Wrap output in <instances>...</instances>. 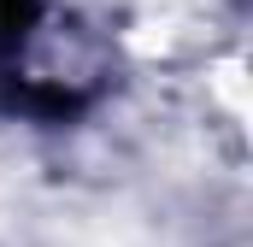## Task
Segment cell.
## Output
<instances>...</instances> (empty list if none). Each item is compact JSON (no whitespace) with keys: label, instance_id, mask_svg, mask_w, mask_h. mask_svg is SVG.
Wrapping results in <instances>:
<instances>
[{"label":"cell","instance_id":"obj_1","mask_svg":"<svg viewBox=\"0 0 253 247\" xmlns=\"http://www.w3.org/2000/svg\"><path fill=\"white\" fill-rule=\"evenodd\" d=\"M47 24H53L47 0H0V106L12 118L30 94L36 53L47 47Z\"/></svg>","mask_w":253,"mask_h":247}]
</instances>
